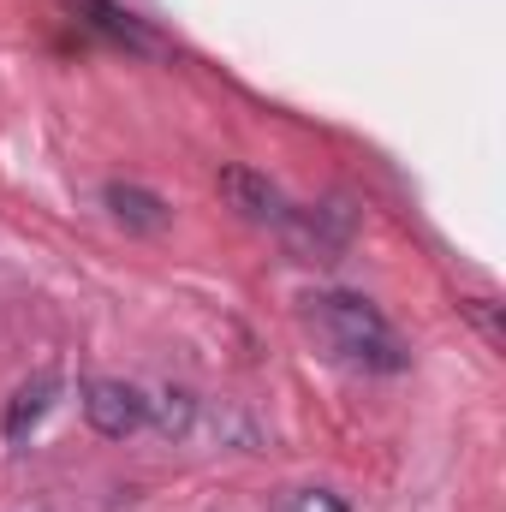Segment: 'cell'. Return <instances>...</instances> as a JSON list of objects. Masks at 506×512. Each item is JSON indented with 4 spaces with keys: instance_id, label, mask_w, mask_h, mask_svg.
Listing matches in <instances>:
<instances>
[{
    "instance_id": "8",
    "label": "cell",
    "mask_w": 506,
    "mask_h": 512,
    "mask_svg": "<svg viewBox=\"0 0 506 512\" xmlns=\"http://www.w3.org/2000/svg\"><path fill=\"white\" fill-rule=\"evenodd\" d=\"M84 12H96V24L114 36V42H126V48H149V36L131 24V12H120V6H108V0H78Z\"/></svg>"
},
{
    "instance_id": "5",
    "label": "cell",
    "mask_w": 506,
    "mask_h": 512,
    "mask_svg": "<svg viewBox=\"0 0 506 512\" xmlns=\"http://www.w3.org/2000/svg\"><path fill=\"white\" fill-rule=\"evenodd\" d=\"M102 203L114 209V221L131 227V233H161L167 221H173V209L155 197V191H143V185H126V179H114L108 191H102Z\"/></svg>"
},
{
    "instance_id": "3",
    "label": "cell",
    "mask_w": 506,
    "mask_h": 512,
    "mask_svg": "<svg viewBox=\"0 0 506 512\" xmlns=\"http://www.w3.org/2000/svg\"><path fill=\"white\" fill-rule=\"evenodd\" d=\"M84 417L96 435L126 441L137 429H149V393L131 382H114V376H96V382H84Z\"/></svg>"
},
{
    "instance_id": "4",
    "label": "cell",
    "mask_w": 506,
    "mask_h": 512,
    "mask_svg": "<svg viewBox=\"0 0 506 512\" xmlns=\"http://www.w3.org/2000/svg\"><path fill=\"white\" fill-rule=\"evenodd\" d=\"M215 185H221L227 209H239V215L256 221V227H280V221H286V209H292V203L268 185V173L239 167V161H233V167H221V173H215Z\"/></svg>"
},
{
    "instance_id": "9",
    "label": "cell",
    "mask_w": 506,
    "mask_h": 512,
    "mask_svg": "<svg viewBox=\"0 0 506 512\" xmlns=\"http://www.w3.org/2000/svg\"><path fill=\"white\" fill-rule=\"evenodd\" d=\"M280 512H352L334 489H292L286 501H280Z\"/></svg>"
},
{
    "instance_id": "2",
    "label": "cell",
    "mask_w": 506,
    "mask_h": 512,
    "mask_svg": "<svg viewBox=\"0 0 506 512\" xmlns=\"http://www.w3.org/2000/svg\"><path fill=\"white\" fill-rule=\"evenodd\" d=\"M286 239V251L304 256V262H334V256L352 245V215L340 203H322V209H286V221L274 227Z\"/></svg>"
},
{
    "instance_id": "1",
    "label": "cell",
    "mask_w": 506,
    "mask_h": 512,
    "mask_svg": "<svg viewBox=\"0 0 506 512\" xmlns=\"http://www.w3.org/2000/svg\"><path fill=\"white\" fill-rule=\"evenodd\" d=\"M310 328L328 340V352H340L358 370H381V376L405 370V346H399L393 322L364 292H316L310 298Z\"/></svg>"
},
{
    "instance_id": "6",
    "label": "cell",
    "mask_w": 506,
    "mask_h": 512,
    "mask_svg": "<svg viewBox=\"0 0 506 512\" xmlns=\"http://www.w3.org/2000/svg\"><path fill=\"white\" fill-rule=\"evenodd\" d=\"M54 393H60V376H36V382H24L12 393V405H6V441L18 447L24 435H36V423L54 411Z\"/></svg>"
},
{
    "instance_id": "7",
    "label": "cell",
    "mask_w": 506,
    "mask_h": 512,
    "mask_svg": "<svg viewBox=\"0 0 506 512\" xmlns=\"http://www.w3.org/2000/svg\"><path fill=\"white\" fill-rule=\"evenodd\" d=\"M197 411H203V399L185 393V387H161V393H149V429H161L167 441H185V435L197 429Z\"/></svg>"
}]
</instances>
